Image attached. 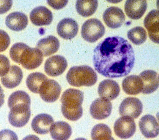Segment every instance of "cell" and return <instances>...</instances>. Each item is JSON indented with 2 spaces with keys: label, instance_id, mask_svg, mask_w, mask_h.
Segmentation results:
<instances>
[{
  "label": "cell",
  "instance_id": "30",
  "mask_svg": "<svg viewBox=\"0 0 159 140\" xmlns=\"http://www.w3.org/2000/svg\"><path fill=\"white\" fill-rule=\"evenodd\" d=\"M7 103L10 109L14 106L20 103H25L30 105V98L25 91L19 90L13 92L10 95Z\"/></svg>",
  "mask_w": 159,
  "mask_h": 140
},
{
  "label": "cell",
  "instance_id": "21",
  "mask_svg": "<svg viewBox=\"0 0 159 140\" xmlns=\"http://www.w3.org/2000/svg\"><path fill=\"white\" fill-rule=\"evenodd\" d=\"M23 78V73L20 67L12 65L10 67L8 73L2 77L1 82L7 88H14L17 86Z\"/></svg>",
  "mask_w": 159,
  "mask_h": 140
},
{
  "label": "cell",
  "instance_id": "8",
  "mask_svg": "<svg viewBox=\"0 0 159 140\" xmlns=\"http://www.w3.org/2000/svg\"><path fill=\"white\" fill-rule=\"evenodd\" d=\"M61 93L59 83L52 79H47L41 85L39 93L40 98L48 103L55 102L58 100Z\"/></svg>",
  "mask_w": 159,
  "mask_h": 140
},
{
  "label": "cell",
  "instance_id": "16",
  "mask_svg": "<svg viewBox=\"0 0 159 140\" xmlns=\"http://www.w3.org/2000/svg\"><path fill=\"white\" fill-rule=\"evenodd\" d=\"M147 7L146 0H127L124 10L127 16L134 20L140 19Z\"/></svg>",
  "mask_w": 159,
  "mask_h": 140
},
{
  "label": "cell",
  "instance_id": "31",
  "mask_svg": "<svg viewBox=\"0 0 159 140\" xmlns=\"http://www.w3.org/2000/svg\"><path fill=\"white\" fill-rule=\"evenodd\" d=\"M10 62L7 57L0 54V77L6 75L10 69Z\"/></svg>",
  "mask_w": 159,
  "mask_h": 140
},
{
  "label": "cell",
  "instance_id": "17",
  "mask_svg": "<svg viewBox=\"0 0 159 140\" xmlns=\"http://www.w3.org/2000/svg\"><path fill=\"white\" fill-rule=\"evenodd\" d=\"M98 91L101 98L112 100L118 96L120 92V88L116 81L106 79L102 80L99 83Z\"/></svg>",
  "mask_w": 159,
  "mask_h": 140
},
{
  "label": "cell",
  "instance_id": "26",
  "mask_svg": "<svg viewBox=\"0 0 159 140\" xmlns=\"http://www.w3.org/2000/svg\"><path fill=\"white\" fill-rule=\"evenodd\" d=\"M143 24L148 34L159 33V10H152L145 16Z\"/></svg>",
  "mask_w": 159,
  "mask_h": 140
},
{
  "label": "cell",
  "instance_id": "32",
  "mask_svg": "<svg viewBox=\"0 0 159 140\" xmlns=\"http://www.w3.org/2000/svg\"><path fill=\"white\" fill-rule=\"evenodd\" d=\"M10 44V37L9 35L2 30L0 29V52L6 50Z\"/></svg>",
  "mask_w": 159,
  "mask_h": 140
},
{
  "label": "cell",
  "instance_id": "29",
  "mask_svg": "<svg viewBox=\"0 0 159 140\" xmlns=\"http://www.w3.org/2000/svg\"><path fill=\"white\" fill-rule=\"evenodd\" d=\"M127 37L133 44L140 45L146 40L147 32L142 27H135L128 31Z\"/></svg>",
  "mask_w": 159,
  "mask_h": 140
},
{
  "label": "cell",
  "instance_id": "35",
  "mask_svg": "<svg viewBox=\"0 0 159 140\" xmlns=\"http://www.w3.org/2000/svg\"><path fill=\"white\" fill-rule=\"evenodd\" d=\"M12 0H0V14L7 12L11 8Z\"/></svg>",
  "mask_w": 159,
  "mask_h": 140
},
{
  "label": "cell",
  "instance_id": "24",
  "mask_svg": "<svg viewBox=\"0 0 159 140\" xmlns=\"http://www.w3.org/2000/svg\"><path fill=\"white\" fill-rule=\"evenodd\" d=\"M59 47L60 42L58 39L53 35L41 39L37 44V48L42 52L45 57L50 56L57 52Z\"/></svg>",
  "mask_w": 159,
  "mask_h": 140
},
{
  "label": "cell",
  "instance_id": "33",
  "mask_svg": "<svg viewBox=\"0 0 159 140\" xmlns=\"http://www.w3.org/2000/svg\"><path fill=\"white\" fill-rule=\"evenodd\" d=\"M0 140H18V137L15 132L6 129L0 131Z\"/></svg>",
  "mask_w": 159,
  "mask_h": 140
},
{
  "label": "cell",
  "instance_id": "6",
  "mask_svg": "<svg viewBox=\"0 0 159 140\" xmlns=\"http://www.w3.org/2000/svg\"><path fill=\"white\" fill-rule=\"evenodd\" d=\"M30 106L25 103H20L12 107L8 116L10 124L16 128L24 126L31 115Z\"/></svg>",
  "mask_w": 159,
  "mask_h": 140
},
{
  "label": "cell",
  "instance_id": "11",
  "mask_svg": "<svg viewBox=\"0 0 159 140\" xmlns=\"http://www.w3.org/2000/svg\"><path fill=\"white\" fill-rule=\"evenodd\" d=\"M112 104L109 100L104 98H98L94 100L90 106V114L96 119H104L111 113Z\"/></svg>",
  "mask_w": 159,
  "mask_h": 140
},
{
  "label": "cell",
  "instance_id": "20",
  "mask_svg": "<svg viewBox=\"0 0 159 140\" xmlns=\"http://www.w3.org/2000/svg\"><path fill=\"white\" fill-rule=\"evenodd\" d=\"M28 24L27 16L20 12H11L6 18V25L12 30L20 31L24 29Z\"/></svg>",
  "mask_w": 159,
  "mask_h": 140
},
{
  "label": "cell",
  "instance_id": "4",
  "mask_svg": "<svg viewBox=\"0 0 159 140\" xmlns=\"http://www.w3.org/2000/svg\"><path fill=\"white\" fill-rule=\"evenodd\" d=\"M68 83L73 86H91L94 85L98 79L94 70L87 65L74 66L70 68L66 74Z\"/></svg>",
  "mask_w": 159,
  "mask_h": 140
},
{
  "label": "cell",
  "instance_id": "23",
  "mask_svg": "<svg viewBox=\"0 0 159 140\" xmlns=\"http://www.w3.org/2000/svg\"><path fill=\"white\" fill-rule=\"evenodd\" d=\"M122 86L126 94L136 95L142 91L143 82L139 76L130 75L123 80Z\"/></svg>",
  "mask_w": 159,
  "mask_h": 140
},
{
  "label": "cell",
  "instance_id": "2",
  "mask_svg": "<svg viewBox=\"0 0 159 140\" xmlns=\"http://www.w3.org/2000/svg\"><path fill=\"white\" fill-rule=\"evenodd\" d=\"M11 58L15 62L21 64L27 70L39 67L43 62V55L37 48H32L22 42L14 44L10 49Z\"/></svg>",
  "mask_w": 159,
  "mask_h": 140
},
{
  "label": "cell",
  "instance_id": "19",
  "mask_svg": "<svg viewBox=\"0 0 159 140\" xmlns=\"http://www.w3.org/2000/svg\"><path fill=\"white\" fill-rule=\"evenodd\" d=\"M143 82L142 93L150 94L154 92L159 86V78L156 72L151 70L143 71L139 75Z\"/></svg>",
  "mask_w": 159,
  "mask_h": 140
},
{
  "label": "cell",
  "instance_id": "18",
  "mask_svg": "<svg viewBox=\"0 0 159 140\" xmlns=\"http://www.w3.org/2000/svg\"><path fill=\"white\" fill-rule=\"evenodd\" d=\"M54 123L52 116L46 113H41L35 116L31 123L34 131L39 134H45L50 131V128Z\"/></svg>",
  "mask_w": 159,
  "mask_h": 140
},
{
  "label": "cell",
  "instance_id": "15",
  "mask_svg": "<svg viewBox=\"0 0 159 140\" xmlns=\"http://www.w3.org/2000/svg\"><path fill=\"white\" fill-rule=\"evenodd\" d=\"M30 19L35 26H47L51 24L53 20V14L51 11L46 7L38 6L30 12Z\"/></svg>",
  "mask_w": 159,
  "mask_h": 140
},
{
  "label": "cell",
  "instance_id": "34",
  "mask_svg": "<svg viewBox=\"0 0 159 140\" xmlns=\"http://www.w3.org/2000/svg\"><path fill=\"white\" fill-rule=\"evenodd\" d=\"M48 4L54 9H61L68 3V0H47Z\"/></svg>",
  "mask_w": 159,
  "mask_h": 140
},
{
  "label": "cell",
  "instance_id": "10",
  "mask_svg": "<svg viewBox=\"0 0 159 140\" xmlns=\"http://www.w3.org/2000/svg\"><path fill=\"white\" fill-rule=\"evenodd\" d=\"M67 65V61L64 57L56 55L47 59L44 65V70L50 77H57L65 72Z\"/></svg>",
  "mask_w": 159,
  "mask_h": 140
},
{
  "label": "cell",
  "instance_id": "43",
  "mask_svg": "<svg viewBox=\"0 0 159 140\" xmlns=\"http://www.w3.org/2000/svg\"><path fill=\"white\" fill-rule=\"evenodd\" d=\"M158 78H159V75H158Z\"/></svg>",
  "mask_w": 159,
  "mask_h": 140
},
{
  "label": "cell",
  "instance_id": "25",
  "mask_svg": "<svg viewBox=\"0 0 159 140\" xmlns=\"http://www.w3.org/2000/svg\"><path fill=\"white\" fill-rule=\"evenodd\" d=\"M98 4V0H76V9L80 16L89 17L96 12Z\"/></svg>",
  "mask_w": 159,
  "mask_h": 140
},
{
  "label": "cell",
  "instance_id": "27",
  "mask_svg": "<svg viewBox=\"0 0 159 140\" xmlns=\"http://www.w3.org/2000/svg\"><path fill=\"white\" fill-rule=\"evenodd\" d=\"M91 134L93 140H115L112 136L110 128L103 123L95 125L91 130Z\"/></svg>",
  "mask_w": 159,
  "mask_h": 140
},
{
  "label": "cell",
  "instance_id": "41",
  "mask_svg": "<svg viewBox=\"0 0 159 140\" xmlns=\"http://www.w3.org/2000/svg\"><path fill=\"white\" fill-rule=\"evenodd\" d=\"M75 140H87L84 138H77V139H75Z\"/></svg>",
  "mask_w": 159,
  "mask_h": 140
},
{
  "label": "cell",
  "instance_id": "42",
  "mask_svg": "<svg viewBox=\"0 0 159 140\" xmlns=\"http://www.w3.org/2000/svg\"><path fill=\"white\" fill-rule=\"evenodd\" d=\"M157 119H158V121H159V112L157 113Z\"/></svg>",
  "mask_w": 159,
  "mask_h": 140
},
{
  "label": "cell",
  "instance_id": "12",
  "mask_svg": "<svg viewBox=\"0 0 159 140\" xmlns=\"http://www.w3.org/2000/svg\"><path fill=\"white\" fill-rule=\"evenodd\" d=\"M139 126L142 134L147 138H153L159 134V123L152 115L143 116L139 122Z\"/></svg>",
  "mask_w": 159,
  "mask_h": 140
},
{
  "label": "cell",
  "instance_id": "39",
  "mask_svg": "<svg viewBox=\"0 0 159 140\" xmlns=\"http://www.w3.org/2000/svg\"><path fill=\"white\" fill-rule=\"evenodd\" d=\"M106 1H108L109 2H111V3L116 4V3H118V2H121L122 0H106Z\"/></svg>",
  "mask_w": 159,
  "mask_h": 140
},
{
  "label": "cell",
  "instance_id": "14",
  "mask_svg": "<svg viewBox=\"0 0 159 140\" xmlns=\"http://www.w3.org/2000/svg\"><path fill=\"white\" fill-rule=\"evenodd\" d=\"M57 31L60 37L64 39L70 40L76 35L78 31V25L74 19L65 18L58 22Z\"/></svg>",
  "mask_w": 159,
  "mask_h": 140
},
{
  "label": "cell",
  "instance_id": "40",
  "mask_svg": "<svg viewBox=\"0 0 159 140\" xmlns=\"http://www.w3.org/2000/svg\"><path fill=\"white\" fill-rule=\"evenodd\" d=\"M156 4H157V7L159 10V0H157Z\"/></svg>",
  "mask_w": 159,
  "mask_h": 140
},
{
  "label": "cell",
  "instance_id": "9",
  "mask_svg": "<svg viewBox=\"0 0 159 140\" xmlns=\"http://www.w3.org/2000/svg\"><path fill=\"white\" fill-rule=\"evenodd\" d=\"M142 110L143 105L139 99L135 97H128L122 101L119 111L121 116H130L135 119L140 115Z\"/></svg>",
  "mask_w": 159,
  "mask_h": 140
},
{
  "label": "cell",
  "instance_id": "5",
  "mask_svg": "<svg viewBox=\"0 0 159 140\" xmlns=\"http://www.w3.org/2000/svg\"><path fill=\"white\" fill-rule=\"evenodd\" d=\"M105 33V27L102 22L95 18L86 21L81 27L82 37L88 42H95Z\"/></svg>",
  "mask_w": 159,
  "mask_h": 140
},
{
  "label": "cell",
  "instance_id": "37",
  "mask_svg": "<svg viewBox=\"0 0 159 140\" xmlns=\"http://www.w3.org/2000/svg\"><path fill=\"white\" fill-rule=\"evenodd\" d=\"M22 140H40V139L38 136L34 134H30L25 136Z\"/></svg>",
  "mask_w": 159,
  "mask_h": 140
},
{
  "label": "cell",
  "instance_id": "38",
  "mask_svg": "<svg viewBox=\"0 0 159 140\" xmlns=\"http://www.w3.org/2000/svg\"><path fill=\"white\" fill-rule=\"evenodd\" d=\"M4 94L2 87L0 85V107L4 104Z\"/></svg>",
  "mask_w": 159,
  "mask_h": 140
},
{
  "label": "cell",
  "instance_id": "28",
  "mask_svg": "<svg viewBox=\"0 0 159 140\" xmlns=\"http://www.w3.org/2000/svg\"><path fill=\"white\" fill-rule=\"evenodd\" d=\"M47 77L40 72H34L29 75L26 80V85L30 91L34 93H39L42 83Z\"/></svg>",
  "mask_w": 159,
  "mask_h": 140
},
{
  "label": "cell",
  "instance_id": "22",
  "mask_svg": "<svg viewBox=\"0 0 159 140\" xmlns=\"http://www.w3.org/2000/svg\"><path fill=\"white\" fill-rule=\"evenodd\" d=\"M51 137L54 140H68L71 135L70 125L65 121L53 123L50 128Z\"/></svg>",
  "mask_w": 159,
  "mask_h": 140
},
{
  "label": "cell",
  "instance_id": "36",
  "mask_svg": "<svg viewBox=\"0 0 159 140\" xmlns=\"http://www.w3.org/2000/svg\"><path fill=\"white\" fill-rule=\"evenodd\" d=\"M148 34L152 41H153L155 43L159 44V33L154 34Z\"/></svg>",
  "mask_w": 159,
  "mask_h": 140
},
{
  "label": "cell",
  "instance_id": "13",
  "mask_svg": "<svg viewBox=\"0 0 159 140\" xmlns=\"http://www.w3.org/2000/svg\"><path fill=\"white\" fill-rule=\"evenodd\" d=\"M102 18L106 26L111 29L120 27L125 21V15L122 10L115 6L106 9Z\"/></svg>",
  "mask_w": 159,
  "mask_h": 140
},
{
  "label": "cell",
  "instance_id": "3",
  "mask_svg": "<svg viewBox=\"0 0 159 140\" xmlns=\"http://www.w3.org/2000/svg\"><path fill=\"white\" fill-rule=\"evenodd\" d=\"M83 98V93L77 89L69 88L63 93L61 110L65 118L70 121H77L82 116L81 105Z\"/></svg>",
  "mask_w": 159,
  "mask_h": 140
},
{
  "label": "cell",
  "instance_id": "7",
  "mask_svg": "<svg viewBox=\"0 0 159 140\" xmlns=\"http://www.w3.org/2000/svg\"><path fill=\"white\" fill-rule=\"evenodd\" d=\"M136 130L134 119L130 116H122L114 123V131L117 136L121 139H128L132 137Z\"/></svg>",
  "mask_w": 159,
  "mask_h": 140
},
{
  "label": "cell",
  "instance_id": "1",
  "mask_svg": "<svg viewBox=\"0 0 159 140\" xmlns=\"http://www.w3.org/2000/svg\"><path fill=\"white\" fill-rule=\"evenodd\" d=\"M93 65L101 75L108 78L127 76L133 68L135 54L132 45L119 36L106 38L95 47Z\"/></svg>",
  "mask_w": 159,
  "mask_h": 140
}]
</instances>
